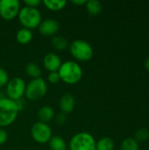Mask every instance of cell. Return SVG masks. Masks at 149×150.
<instances>
[{
    "instance_id": "1",
    "label": "cell",
    "mask_w": 149,
    "mask_h": 150,
    "mask_svg": "<svg viewBox=\"0 0 149 150\" xmlns=\"http://www.w3.org/2000/svg\"><path fill=\"white\" fill-rule=\"evenodd\" d=\"M20 110L17 101L8 98H0V128L11 126L17 120Z\"/></svg>"
},
{
    "instance_id": "2",
    "label": "cell",
    "mask_w": 149,
    "mask_h": 150,
    "mask_svg": "<svg viewBox=\"0 0 149 150\" xmlns=\"http://www.w3.org/2000/svg\"><path fill=\"white\" fill-rule=\"evenodd\" d=\"M60 79L63 83L73 85L77 83L83 76V69L76 62L66 61L61 63L58 70Z\"/></svg>"
},
{
    "instance_id": "3",
    "label": "cell",
    "mask_w": 149,
    "mask_h": 150,
    "mask_svg": "<svg viewBox=\"0 0 149 150\" xmlns=\"http://www.w3.org/2000/svg\"><path fill=\"white\" fill-rule=\"evenodd\" d=\"M18 18L24 28L33 30L39 27L42 21V16L38 8H31L24 6L20 9Z\"/></svg>"
},
{
    "instance_id": "4",
    "label": "cell",
    "mask_w": 149,
    "mask_h": 150,
    "mask_svg": "<svg viewBox=\"0 0 149 150\" xmlns=\"http://www.w3.org/2000/svg\"><path fill=\"white\" fill-rule=\"evenodd\" d=\"M68 47L71 55L78 62H88L93 57V48L86 40H75Z\"/></svg>"
},
{
    "instance_id": "5",
    "label": "cell",
    "mask_w": 149,
    "mask_h": 150,
    "mask_svg": "<svg viewBox=\"0 0 149 150\" xmlns=\"http://www.w3.org/2000/svg\"><path fill=\"white\" fill-rule=\"evenodd\" d=\"M47 92V84L46 81L40 77L32 79L25 86V97L30 101H37L41 99Z\"/></svg>"
},
{
    "instance_id": "6",
    "label": "cell",
    "mask_w": 149,
    "mask_h": 150,
    "mask_svg": "<svg viewBox=\"0 0 149 150\" xmlns=\"http://www.w3.org/2000/svg\"><path fill=\"white\" fill-rule=\"evenodd\" d=\"M96 140L88 132L76 134L68 142L70 150H96Z\"/></svg>"
},
{
    "instance_id": "7",
    "label": "cell",
    "mask_w": 149,
    "mask_h": 150,
    "mask_svg": "<svg viewBox=\"0 0 149 150\" xmlns=\"http://www.w3.org/2000/svg\"><path fill=\"white\" fill-rule=\"evenodd\" d=\"M26 83L25 81L18 76L9 79L6 84V95L9 99L13 101H19L23 96H25Z\"/></svg>"
},
{
    "instance_id": "8",
    "label": "cell",
    "mask_w": 149,
    "mask_h": 150,
    "mask_svg": "<svg viewBox=\"0 0 149 150\" xmlns=\"http://www.w3.org/2000/svg\"><path fill=\"white\" fill-rule=\"evenodd\" d=\"M31 135L32 140L39 144L48 143L52 138V129L47 123L40 121L35 122L31 129Z\"/></svg>"
},
{
    "instance_id": "9",
    "label": "cell",
    "mask_w": 149,
    "mask_h": 150,
    "mask_svg": "<svg viewBox=\"0 0 149 150\" xmlns=\"http://www.w3.org/2000/svg\"><path fill=\"white\" fill-rule=\"evenodd\" d=\"M20 9L18 0H0V17L4 20L9 21L18 17Z\"/></svg>"
},
{
    "instance_id": "10",
    "label": "cell",
    "mask_w": 149,
    "mask_h": 150,
    "mask_svg": "<svg viewBox=\"0 0 149 150\" xmlns=\"http://www.w3.org/2000/svg\"><path fill=\"white\" fill-rule=\"evenodd\" d=\"M38 29L42 36L54 37L60 29V24L54 18H47L40 22Z\"/></svg>"
},
{
    "instance_id": "11",
    "label": "cell",
    "mask_w": 149,
    "mask_h": 150,
    "mask_svg": "<svg viewBox=\"0 0 149 150\" xmlns=\"http://www.w3.org/2000/svg\"><path fill=\"white\" fill-rule=\"evenodd\" d=\"M61 60L55 53H47L43 58V66L48 72H57L61 65Z\"/></svg>"
},
{
    "instance_id": "12",
    "label": "cell",
    "mask_w": 149,
    "mask_h": 150,
    "mask_svg": "<svg viewBox=\"0 0 149 150\" xmlns=\"http://www.w3.org/2000/svg\"><path fill=\"white\" fill-rule=\"evenodd\" d=\"M59 105L62 113L68 114V113L72 112L76 106V100H75L74 96L68 93L62 95L61 97Z\"/></svg>"
},
{
    "instance_id": "13",
    "label": "cell",
    "mask_w": 149,
    "mask_h": 150,
    "mask_svg": "<svg viewBox=\"0 0 149 150\" xmlns=\"http://www.w3.org/2000/svg\"><path fill=\"white\" fill-rule=\"evenodd\" d=\"M39 121L43 123H48L54 118V111L52 107L48 105H44L40 107L37 113Z\"/></svg>"
},
{
    "instance_id": "14",
    "label": "cell",
    "mask_w": 149,
    "mask_h": 150,
    "mask_svg": "<svg viewBox=\"0 0 149 150\" xmlns=\"http://www.w3.org/2000/svg\"><path fill=\"white\" fill-rule=\"evenodd\" d=\"M32 32L26 28H21L19 29L16 33V40L21 45H27L29 44L32 40Z\"/></svg>"
},
{
    "instance_id": "15",
    "label": "cell",
    "mask_w": 149,
    "mask_h": 150,
    "mask_svg": "<svg viewBox=\"0 0 149 150\" xmlns=\"http://www.w3.org/2000/svg\"><path fill=\"white\" fill-rule=\"evenodd\" d=\"M51 45L57 51H63L69 47L68 40L61 35H55L52 37Z\"/></svg>"
},
{
    "instance_id": "16",
    "label": "cell",
    "mask_w": 149,
    "mask_h": 150,
    "mask_svg": "<svg viewBox=\"0 0 149 150\" xmlns=\"http://www.w3.org/2000/svg\"><path fill=\"white\" fill-rule=\"evenodd\" d=\"M25 72L27 76L32 79L40 78L41 76V69L35 62H29L25 67Z\"/></svg>"
},
{
    "instance_id": "17",
    "label": "cell",
    "mask_w": 149,
    "mask_h": 150,
    "mask_svg": "<svg viewBox=\"0 0 149 150\" xmlns=\"http://www.w3.org/2000/svg\"><path fill=\"white\" fill-rule=\"evenodd\" d=\"M48 146L51 150H67V143L65 140L58 135L52 136L48 142Z\"/></svg>"
},
{
    "instance_id": "18",
    "label": "cell",
    "mask_w": 149,
    "mask_h": 150,
    "mask_svg": "<svg viewBox=\"0 0 149 150\" xmlns=\"http://www.w3.org/2000/svg\"><path fill=\"white\" fill-rule=\"evenodd\" d=\"M42 4L47 10H50L52 11H59L64 9L67 2L61 0H44Z\"/></svg>"
},
{
    "instance_id": "19",
    "label": "cell",
    "mask_w": 149,
    "mask_h": 150,
    "mask_svg": "<svg viewBox=\"0 0 149 150\" xmlns=\"http://www.w3.org/2000/svg\"><path fill=\"white\" fill-rule=\"evenodd\" d=\"M86 10L90 16H97L102 11V4L97 0L87 1L85 4Z\"/></svg>"
},
{
    "instance_id": "20",
    "label": "cell",
    "mask_w": 149,
    "mask_h": 150,
    "mask_svg": "<svg viewBox=\"0 0 149 150\" xmlns=\"http://www.w3.org/2000/svg\"><path fill=\"white\" fill-rule=\"evenodd\" d=\"M114 142L110 137H103L96 142V150H113Z\"/></svg>"
},
{
    "instance_id": "21",
    "label": "cell",
    "mask_w": 149,
    "mask_h": 150,
    "mask_svg": "<svg viewBox=\"0 0 149 150\" xmlns=\"http://www.w3.org/2000/svg\"><path fill=\"white\" fill-rule=\"evenodd\" d=\"M120 150H139V143L133 138H126L122 142Z\"/></svg>"
},
{
    "instance_id": "22",
    "label": "cell",
    "mask_w": 149,
    "mask_h": 150,
    "mask_svg": "<svg viewBox=\"0 0 149 150\" xmlns=\"http://www.w3.org/2000/svg\"><path fill=\"white\" fill-rule=\"evenodd\" d=\"M138 143L140 142H145L149 139V130L148 128L142 127L136 131L134 138H133Z\"/></svg>"
},
{
    "instance_id": "23",
    "label": "cell",
    "mask_w": 149,
    "mask_h": 150,
    "mask_svg": "<svg viewBox=\"0 0 149 150\" xmlns=\"http://www.w3.org/2000/svg\"><path fill=\"white\" fill-rule=\"evenodd\" d=\"M8 82H9V76L6 70L0 67V88L6 86Z\"/></svg>"
},
{
    "instance_id": "24",
    "label": "cell",
    "mask_w": 149,
    "mask_h": 150,
    "mask_svg": "<svg viewBox=\"0 0 149 150\" xmlns=\"http://www.w3.org/2000/svg\"><path fill=\"white\" fill-rule=\"evenodd\" d=\"M47 81L52 84H55V83H59L61 81V79H60L58 71L57 72H49V74L47 76Z\"/></svg>"
},
{
    "instance_id": "25",
    "label": "cell",
    "mask_w": 149,
    "mask_h": 150,
    "mask_svg": "<svg viewBox=\"0 0 149 150\" xmlns=\"http://www.w3.org/2000/svg\"><path fill=\"white\" fill-rule=\"evenodd\" d=\"M42 2L40 0H25L24 4L25 6L31 7V8H37Z\"/></svg>"
},
{
    "instance_id": "26",
    "label": "cell",
    "mask_w": 149,
    "mask_h": 150,
    "mask_svg": "<svg viewBox=\"0 0 149 150\" xmlns=\"http://www.w3.org/2000/svg\"><path fill=\"white\" fill-rule=\"evenodd\" d=\"M8 140V134L4 128H0V146L4 145Z\"/></svg>"
},
{
    "instance_id": "27",
    "label": "cell",
    "mask_w": 149,
    "mask_h": 150,
    "mask_svg": "<svg viewBox=\"0 0 149 150\" xmlns=\"http://www.w3.org/2000/svg\"><path fill=\"white\" fill-rule=\"evenodd\" d=\"M65 120H66V114H64L62 112L56 117V123H58V124H63L65 122Z\"/></svg>"
},
{
    "instance_id": "28",
    "label": "cell",
    "mask_w": 149,
    "mask_h": 150,
    "mask_svg": "<svg viewBox=\"0 0 149 150\" xmlns=\"http://www.w3.org/2000/svg\"><path fill=\"white\" fill-rule=\"evenodd\" d=\"M87 3L86 0H73L72 1V4H76V5H78V6H83V5H85Z\"/></svg>"
},
{
    "instance_id": "29",
    "label": "cell",
    "mask_w": 149,
    "mask_h": 150,
    "mask_svg": "<svg viewBox=\"0 0 149 150\" xmlns=\"http://www.w3.org/2000/svg\"><path fill=\"white\" fill-rule=\"evenodd\" d=\"M145 68H146V69L149 72V57L147 59V61L145 62Z\"/></svg>"
},
{
    "instance_id": "30",
    "label": "cell",
    "mask_w": 149,
    "mask_h": 150,
    "mask_svg": "<svg viewBox=\"0 0 149 150\" xmlns=\"http://www.w3.org/2000/svg\"></svg>"
}]
</instances>
